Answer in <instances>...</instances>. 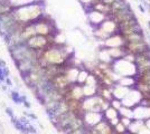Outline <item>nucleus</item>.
Segmentation results:
<instances>
[{"label":"nucleus","instance_id":"f257e3e1","mask_svg":"<svg viewBox=\"0 0 150 134\" xmlns=\"http://www.w3.org/2000/svg\"><path fill=\"white\" fill-rule=\"evenodd\" d=\"M44 14V5L43 2H37L33 5H28L24 7L12 9V15L17 21L23 24H29L42 18Z\"/></svg>","mask_w":150,"mask_h":134},{"label":"nucleus","instance_id":"f03ea898","mask_svg":"<svg viewBox=\"0 0 150 134\" xmlns=\"http://www.w3.org/2000/svg\"><path fill=\"white\" fill-rule=\"evenodd\" d=\"M134 16V12L133 10L131 9L130 7V5L128 3L125 7H123L122 9H120V10H118V11H114L113 14H111V16L109 17V18H111L113 21H116L117 24H121V23H123L125 20H129V19H131V18H133Z\"/></svg>","mask_w":150,"mask_h":134},{"label":"nucleus","instance_id":"7ed1b4c3","mask_svg":"<svg viewBox=\"0 0 150 134\" xmlns=\"http://www.w3.org/2000/svg\"><path fill=\"white\" fill-rule=\"evenodd\" d=\"M52 25H53L52 23H48V21H43L42 19L39 18V19H38V20H36V23L34 24L36 35H41V36L50 35V34L52 33V28H50V26Z\"/></svg>","mask_w":150,"mask_h":134},{"label":"nucleus","instance_id":"20e7f679","mask_svg":"<svg viewBox=\"0 0 150 134\" xmlns=\"http://www.w3.org/2000/svg\"><path fill=\"white\" fill-rule=\"evenodd\" d=\"M123 39H125V42H138L146 40V36H144L143 31H140V33H133L130 34V35H127V36H123Z\"/></svg>","mask_w":150,"mask_h":134},{"label":"nucleus","instance_id":"39448f33","mask_svg":"<svg viewBox=\"0 0 150 134\" xmlns=\"http://www.w3.org/2000/svg\"><path fill=\"white\" fill-rule=\"evenodd\" d=\"M9 2L11 5V7L15 9L28 6V5H33V3H37V2H43V0H9Z\"/></svg>","mask_w":150,"mask_h":134},{"label":"nucleus","instance_id":"423d86ee","mask_svg":"<svg viewBox=\"0 0 150 134\" xmlns=\"http://www.w3.org/2000/svg\"><path fill=\"white\" fill-rule=\"evenodd\" d=\"M125 129H127V126H125L122 122H119L117 125H116V130H117V132L119 134L125 132Z\"/></svg>","mask_w":150,"mask_h":134},{"label":"nucleus","instance_id":"0eeeda50","mask_svg":"<svg viewBox=\"0 0 150 134\" xmlns=\"http://www.w3.org/2000/svg\"><path fill=\"white\" fill-rule=\"evenodd\" d=\"M137 7H138V10H139V11H140L141 14H146V11H147V9H146V7H144V6L142 5V3H140V2H139Z\"/></svg>","mask_w":150,"mask_h":134},{"label":"nucleus","instance_id":"6e6552de","mask_svg":"<svg viewBox=\"0 0 150 134\" xmlns=\"http://www.w3.org/2000/svg\"><path fill=\"white\" fill-rule=\"evenodd\" d=\"M99 1H101V0H91V2H92V6L94 5V3H96V2H99Z\"/></svg>","mask_w":150,"mask_h":134},{"label":"nucleus","instance_id":"1a4fd4ad","mask_svg":"<svg viewBox=\"0 0 150 134\" xmlns=\"http://www.w3.org/2000/svg\"><path fill=\"white\" fill-rule=\"evenodd\" d=\"M147 27L149 28V30H150V20H148V21H147Z\"/></svg>","mask_w":150,"mask_h":134},{"label":"nucleus","instance_id":"9d476101","mask_svg":"<svg viewBox=\"0 0 150 134\" xmlns=\"http://www.w3.org/2000/svg\"><path fill=\"white\" fill-rule=\"evenodd\" d=\"M133 1H139V0H133Z\"/></svg>","mask_w":150,"mask_h":134}]
</instances>
